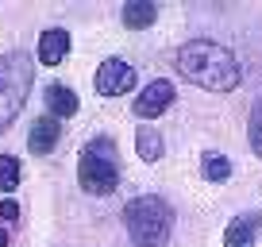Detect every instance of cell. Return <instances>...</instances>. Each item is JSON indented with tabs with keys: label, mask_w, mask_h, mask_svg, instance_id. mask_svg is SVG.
<instances>
[{
	"label": "cell",
	"mask_w": 262,
	"mask_h": 247,
	"mask_svg": "<svg viewBox=\"0 0 262 247\" xmlns=\"http://www.w3.org/2000/svg\"><path fill=\"white\" fill-rule=\"evenodd\" d=\"M77 181L81 190L93 197H108V193L120 186V158H116V143L108 135H97L81 147L77 158Z\"/></svg>",
	"instance_id": "obj_3"
},
{
	"label": "cell",
	"mask_w": 262,
	"mask_h": 247,
	"mask_svg": "<svg viewBox=\"0 0 262 247\" xmlns=\"http://www.w3.org/2000/svg\"><path fill=\"white\" fill-rule=\"evenodd\" d=\"M258 228H262V213H243L228 224L224 232V247H254L258 239Z\"/></svg>",
	"instance_id": "obj_7"
},
{
	"label": "cell",
	"mask_w": 262,
	"mask_h": 247,
	"mask_svg": "<svg viewBox=\"0 0 262 247\" xmlns=\"http://www.w3.org/2000/svg\"><path fill=\"white\" fill-rule=\"evenodd\" d=\"M155 19H158V8L150 0H127V4H123V27H131V31H143V27H150Z\"/></svg>",
	"instance_id": "obj_12"
},
{
	"label": "cell",
	"mask_w": 262,
	"mask_h": 247,
	"mask_svg": "<svg viewBox=\"0 0 262 247\" xmlns=\"http://www.w3.org/2000/svg\"><path fill=\"white\" fill-rule=\"evenodd\" d=\"M0 247H8V232L4 228H0Z\"/></svg>",
	"instance_id": "obj_17"
},
{
	"label": "cell",
	"mask_w": 262,
	"mask_h": 247,
	"mask_svg": "<svg viewBox=\"0 0 262 247\" xmlns=\"http://www.w3.org/2000/svg\"><path fill=\"white\" fill-rule=\"evenodd\" d=\"M135 151H139L143 162H158L166 155V143H162V132L150 128V123H139V132H135Z\"/></svg>",
	"instance_id": "obj_11"
},
{
	"label": "cell",
	"mask_w": 262,
	"mask_h": 247,
	"mask_svg": "<svg viewBox=\"0 0 262 247\" xmlns=\"http://www.w3.org/2000/svg\"><path fill=\"white\" fill-rule=\"evenodd\" d=\"M31 81H35V62L24 50H12L0 58V132H8L16 116L24 112Z\"/></svg>",
	"instance_id": "obj_4"
},
{
	"label": "cell",
	"mask_w": 262,
	"mask_h": 247,
	"mask_svg": "<svg viewBox=\"0 0 262 247\" xmlns=\"http://www.w3.org/2000/svg\"><path fill=\"white\" fill-rule=\"evenodd\" d=\"M173 66H178V74L185 77V81L201 85V89H208V93H231L243 81V70H239L235 54H231L228 47H220V43H212V39L185 43V47L178 50V58H173Z\"/></svg>",
	"instance_id": "obj_1"
},
{
	"label": "cell",
	"mask_w": 262,
	"mask_h": 247,
	"mask_svg": "<svg viewBox=\"0 0 262 247\" xmlns=\"http://www.w3.org/2000/svg\"><path fill=\"white\" fill-rule=\"evenodd\" d=\"M123 224L135 247H166L173 232V209L155 193H143L123 205Z\"/></svg>",
	"instance_id": "obj_2"
},
{
	"label": "cell",
	"mask_w": 262,
	"mask_h": 247,
	"mask_svg": "<svg viewBox=\"0 0 262 247\" xmlns=\"http://www.w3.org/2000/svg\"><path fill=\"white\" fill-rule=\"evenodd\" d=\"M247 139H251L254 155L262 158V97L254 100V108H251V128H247Z\"/></svg>",
	"instance_id": "obj_15"
},
{
	"label": "cell",
	"mask_w": 262,
	"mask_h": 247,
	"mask_svg": "<svg viewBox=\"0 0 262 247\" xmlns=\"http://www.w3.org/2000/svg\"><path fill=\"white\" fill-rule=\"evenodd\" d=\"M0 220H4V224H16V220H19V205H16L12 197L0 205Z\"/></svg>",
	"instance_id": "obj_16"
},
{
	"label": "cell",
	"mask_w": 262,
	"mask_h": 247,
	"mask_svg": "<svg viewBox=\"0 0 262 247\" xmlns=\"http://www.w3.org/2000/svg\"><path fill=\"white\" fill-rule=\"evenodd\" d=\"M173 81H166V77H155V81L147 85V89L135 97V105H131V112L139 116V120H155V116H162L166 108L173 105Z\"/></svg>",
	"instance_id": "obj_6"
},
{
	"label": "cell",
	"mask_w": 262,
	"mask_h": 247,
	"mask_svg": "<svg viewBox=\"0 0 262 247\" xmlns=\"http://www.w3.org/2000/svg\"><path fill=\"white\" fill-rule=\"evenodd\" d=\"M201 170H205L208 181H228V178H231V162H228L224 155H216V151H208V155H205Z\"/></svg>",
	"instance_id": "obj_14"
},
{
	"label": "cell",
	"mask_w": 262,
	"mask_h": 247,
	"mask_svg": "<svg viewBox=\"0 0 262 247\" xmlns=\"http://www.w3.org/2000/svg\"><path fill=\"white\" fill-rule=\"evenodd\" d=\"M135 89V66L123 58H104L97 70V93L100 97H120Z\"/></svg>",
	"instance_id": "obj_5"
},
{
	"label": "cell",
	"mask_w": 262,
	"mask_h": 247,
	"mask_svg": "<svg viewBox=\"0 0 262 247\" xmlns=\"http://www.w3.org/2000/svg\"><path fill=\"white\" fill-rule=\"evenodd\" d=\"M58 135H62V123H58L54 116H39V120L31 123V135H27L31 155H50V151L58 147Z\"/></svg>",
	"instance_id": "obj_8"
},
{
	"label": "cell",
	"mask_w": 262,
	"mask_h": 247,
	"mask_svg": "<svg viewBox=\"0 0 262 247\" xmlns=\"http://www.w3.org/2000/svg\"><path fill=\"white\" fill-rule=\"evenodd\" d=\"M42 100H47L50 116H58V120H70V116H77V97H74V89H70V85H47Z\"/></svg>",
	"instance_id": "obj_10"
},
{
	"label": "cell",
	"mask_w": 262,
	"mask_h": 247,
	"mask_svg": "<svg viewBox=\"0 0 262 247\" xmlns=\"http://www.w3.org/2000/svg\"><path fill=\"white\" fill-rule=\"evenodd\" d=\"M70 54V31L66 27H47L39 35V62L42 66H58Z\"/></svg>",
	"instance_id": "obj_9"
},
{
	"label": "cell",
	"mask_w": 262,
	"mask_h": 247,
	"mask_svg": "<svg viewBox=\"0 0 262 247\" xmlns=\"http://www.w3.org/2000/svg\"><path fill=\"white\" fill-rule=\"evenodd\" d=\"M16 186H19V158L0 155V193H16Z\"/></svg>",
	"instance_id": "obj_13"
}]
</instances>
